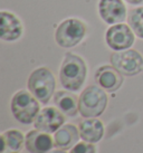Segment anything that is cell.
Wrapping results in <instances>:
<instances>
[{"mask_svg":"<svg viewBox=\"0 0 143 153\" xmlns=\"http://www.w3.org/2000/svg\"><path fill=\"white\" fill-rule=\"evenodd\" d=\"M87 75L85 60L78 55L67 53L59 68V82L64 88L77 92L84 85Z\"/></svg>","mask_w":143,"mask_h":153,"instance_id":"6da1fadb","label":"cell"},{"mask_svg":"<svg viewBox=\"0 0 143 153\" xmlns=\"http://www.w3.org/2000/svg\"><path fill=\"white\" fill-rule=\"evenodd\" d=\"M109 103L105 89L100 86L91 85L80 93L78 97V111L85 119L101 116Z\"/></svg>","mask_w":143,"mask_h":153,"instance_id":"7a4b0ae2","label":"cell"},{"mask_svg":"<svg viewBox=\"0 0 143 153\" xmlns=\"http://www.w3.org/2000/svg\"><path fill=\"white\" fill-rule=\"evenodd\" d=\"M28 91L42 104H47L55 95L56 79L47 67H38L31 72L27 82Z\"/></svg>","mask_w":143,"mask_h":153,"instance_id":"3957f363","label":"cell"},{"mask_svg":"<svg viewBox=\"0 0 143 153\" xmlns=\"http://www.w3.org/2000/svg\"><path fill=\"white\" fill-rule=\"evenodd\" d=\"M10 110L13 117L18 122L21 124H31L34 123L39 113L40 106L39 101L29 91L27 92L25 89H21L13 94L10 103Z\"/></svg>","mask_w":143,"mask_h":153,"instance_id":"277c9868","label":"cell"},{"mask_svg":"<svg viewBox=\"0 0 143 153\" xmlns=\"http://www.w3.org/2000/svg\"><path fill=\"white\" fill-rule=\"evenodd\" d=\"M86 35V25L77 18L64 19L55 30V40L63 48L77 46Z\"/></svg>","mask_w":143,"mask_h":153,"instance_id":"5b68a950","label":"cell"},{"mask_svg":"<svg viewBox=\"0 0 143 153\" xmlns=\"http://www.w3.org/2000/svg\"><path fill=\"white\" fill-rule=\"evenodd\" d=\"M109 60L112 66L124 76H135L143 72V56L135 49L114 51Z\"/></svg>","mask_w":143,"mask_h":153,"instance_id":"8992f818","label":"cell"},{"mask_svg":"<svg viewBox=\"0 0 143 153\" xmlns=\"http://www.w3.org/2000/svg\"><path fill=\"white\" fill-rule=\"evenodd\" d=\"M105 43L114 51L130 49L135 43V34L129 24L111 25L105 31Z\"/></svg>","mask_w":143,"mask_h":153,"instance_id":"52a82bcc","label":"cell"},{"mask_svg":"<svg viewBox=\"0 0 143 153\" xmlns=\"http://www.w3.org/2000/svg\"><path fill=\"white\" fill-rule=\"evenodd\" d=\"M98 15L107 25H115L127 19L124 0H98Z\"/></svg>","mask_w":143,"mask_h":153,"instance_id":"ba28073f","label":"cell"},{"mask_svg":"<svg viewBox=\"0 0 143 153\" xmlns=\"http://www.w3.org/2000/svg\"><path fill=\"white\" fill-rule=\"evenodd\" d=\"M65 123V116L57 107L47 106L39 111L38 115L34 121V126L36 130H39L46 133H54L62 128Z\"/></svg>","mask_w":143,"mask_h":153,"instance_id":"9c48e42d","label":"cell"},{"mask_svg":"<svg viewBox=\"0 0 143 153\" xmlns=\"http://www.w3.org/2000/svg\"><path fill=\"white\" fill-rule=\"evenodd\" d=\"M1 25H0V39L4 42L13 43L22 36L24 26L16 15L8 10L0 11Z\"/></svg>","mask_w":143,"mask_h":153,"instance_id":"30bf717a","label":"cell"},{"mask_svg":"<svg viewBox=\"0 0 143 153\" xmlns=\"http://www.w3.org/2000/svg\"><path fill=\"white\" fill-rule=\"evenodd\" d=\"M123 76L124 75H122L113 66L103 65L97 68L95 73V82L106 92H115L122 86L124 81Z\"/></svg>","mask_w":143,"mask_h":153,"instance_id":"8fae6325","label":"cell"},{"mask_svg":"<svg viewBox=\"0 0 143 153\" xmlns=\"http://www.w3.org/2000/svg\"><path fill=\"white\" fill-rule=\"evenodd\" d=\"M54 143L49 133L35 128L27 133L25 148L29 153H48L54 148Z\"/></svg>","mask_w":143,"mask_h":153,"instance_id":"7c38bea8","label":"cell"},{"mask_svg":"<svg viewBox=\"0 0 143 153\" xmlns=\"http://www.w3.org/2000/svg\"><path fill=\"white\" fill-rule=\"evenodd\" d=\"M80 139L89 143H97L104 135V124L96 117L85 119L78 125Z\"/></svg>","mask_w":143,"mask_h":153,"instance_id":"4fadbf2b","label":"cell"},{"mask_svg":"<svg viewBox=\"0 0 143 153\" xmlns=\"http://www.w3.org/2000/svg\"><path fill=\"white\" fill-rule=\"evenodd\" d=\"M80 130L74 124H64L55 132V145L62 150H71L74 145L78 143Z\"/></svg>","mask_w":143,"mask_h":153,"instance_id":"5bb4252c","label":"cell"},{"mask_svg":"<svg viewBox=\"0 0 143 153\" xmlns=\"http://www.w3.org/2000/svg\"><path fill=\"white\" fill-rule=\"evenodd\" d=\"M54 102L56 107L64 115L75 117L80 113L78 111V98L71 91H58L54 95Z\"/></svg>","mask_w":143,"mask_h":153,"instance_id":"9a60e30c","label":"cell"},{"mask_svg":"<svg viewBox=\"0 0 143 153\" xmlns=\"http://www.w3.org/2000/svg\"><path fill=\"white\" fill-rule=\"evenodd\" d=\"M26 136L22 132L16 128H11L8 131H4L1 134V153H4V150L8 149L11 152H19L25 144Z\"/></svg>","mask_w":143,"mask_h":153,"instance_id":"2e32d148","label":"cell"},{"mask_svg":"<svg viewBox=\"0 0 143 153\" xmlns=\"http://www.w3.org/2000/svg\"><path fill=\"white\" fill-rule=\"evenodd\" d=\"M127 24L135 36L143 39V7L131 9L127 13Z\"/></svg>","mask_w":143,"mask_h":153,"instance_id":"e0dca14e","label":"cell"},{"mask_svg":"<svg viewBox=\"0 0 143 153\" xmlns=\"http://www.w3.org/2000/svg\"><path fill=\"white\" fill-rule=\"evenodd\" d=\"M69 153H96V148L89 142H78L71 149Z\"/></svg>","mask_w":143,"mask_h":153,"instance_id":"ac0fdd59","label":"cell"},{"mask_svg":"<svg viewBox=\"0 0 143 153\" xmlns=\"http://www.w3.org/2000/svg\"><path fill=\"white\" fill-rule=\"evenodd\" d=\"M124 1L129 4H132V6H138V4H141L143 2V0H124Z\"/></svg>","mask_w":143,"mask_h":153,"instance_id":"d6986e66","label":"cell"},{"mask_svg":"<svg viewBox=\"0 0 143 153\" xmlns=\"http://www.w3.org/2000/svg\"><path fill=\"white\" fill-rule=\"evenodd\" d=\"M48 153H66V152H65V150L59 149V150H51V151H49Z\"/></svg>","mask_w":143,"mask_h":153,"instance_id":"ffe728a7","label":"cell"},{"mask_svg":"<svg viewBox=\"0 0 143 153\" xmlns=\"http://www.w3.org/2000/svg\"><path fill=\"white\" fill-rule=\"evenodd\" d=\"M9 153H18V152H9Z\"/></svg>","mask_w":143,"mask_h":153,"instance_id":"44dd1931","label":"cell"}]
</instances>
